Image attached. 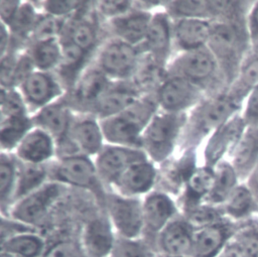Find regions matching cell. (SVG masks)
I'll return each mask as SVG.
<instances>
[{
    "label": "cell",
    "instance_id": "cell-20",
    "mask_svg": "<svg viewBox=\"0 0 258 257\" xmlns=\"http://www.w3.org/2000/svg\"><path fill=\"white\" fill-rule=\"evenodd\" d=\"M214 167L216 173L214 186L205 201L214 206H222L241 180L228 159L223 160Z\"/></svg>",
    "mask_w": 258,
    "mask_h": 257
},
{
    "label": "cell",
    "instance_id": "cell-6",
    "mask_svg": "<svg viewBox=\"0 0 258 257\" xmlns=\"http://www.w3.org/2000/svg\"><path fill=\"white\" fill-rule=\"evenodd\" d=\"M60 192L59 185L55 183L42 185L18 200L11 211V215L17 222L32 226L45 216L46 212L57 200Z\"/></svg>",
    "mask_w": 258,
    "mask_h": 257
},
{
    "label": "cell",
    "instance_id": "cell-43",
    "mask_svg": "<svg viewBox=\"0 0 258 257\" xmlns=\"http://www.w3.org/2000/svg\"><path fill=\"white\" fill-rule=\"evenodd\" d=\"M85 50L75 44L73 41L68 42L63 45L61 50V60L64 67L67 68H75L79 66L85 55Z\"/></svg>",
    "mask_w": 258,
    "mask_h": 257
},
{
    "label": "cell",
    "instance_id": "cell-32",
    "mask_svg": "<svg viewBox=\"0 0 258 257\" xmlns=\"http://www.w3.org/2000/svg\"><path fill=\"white\" fill-rule=\"evenodd\" d=\"M146 39L149 47L157 53H162L166 50L169 42V28L164 16L157 15L150 22Z\"/></svg>",
    "mask_w": 258,
    "mask_h": 257
},
{
    "label": "cell",
    "instance_id": "cell-18",
    "mask_svg": "<svg viewBox=\"0 0 258 257\" xmlns=\"http://www.w3.org/2000/svg\"><path fill=\"white\" fill-rule=\"evenodd\" d=\"M212 22L203 18H186L176 26V37L181 46L188 50L204 47L208 44Z\"/></svg>",
    "mask_w": 258,
    "mask_h": 257
},
{
    "label": "cell",
    "instance_id": "cell-41",
    "mask_svg": "<svg viewBox=\"0 0 258 257\" xmlns=\"http://www.w3.org/2000/svg\"><path fill=\"white\" fill-rule=\"evenodd\" d=\"M72 41L86 51L91 48L95 42V32L90 25L86 23L79 24L73 30Z\"/></svg>",
    "mask_w": 258,
    "mask_h": 257
},
{
    "label": "cell",
    "instance_id": "cell-29",
    "mask_svg": "<svg viewBox=\"0 0 258 257\" xmlns=\"http://www.w3.org/2000/svg\"><path fill=\"white\" fill-rule=\"evenodd\" d=\"M215 167L204 166L194 170L188 177L187 186L189 194L197 200H206L215 182Z\"/></svg>",
    "mask_w": 258,
    "mask_h": 257
},
{
    "label": "cell",
    "instance_id": "cell-47",
    "mask_svg": "<svg viewBox=\"0 0 258 257\" xmlns=\"http://www.w3.org/2000/svg\"><path fill=\"white\" fill-rule=\"evenodd\" d=\"M81 2L79 1H47L46 9L52 14H64L76 8Z\"/></svg>",
    "mask_w": 258,
    "mask_h": 257
},
{
    "label": "cell",
    "instance_id": "cell-30",
    "mask_svg": "<svg viewBox=\"0 0 258 257\" xmlns=\"http://www.w3.org/2000/svg\"><path fill=\"white\" fill-rule=\"evenodd\" d=\"M226 220L221 206H214L206 203L194 207L188 214L187 222L194 229H200L214 225Z\"/></svg>",
    "mask_w": 258,
    "mask_h": 257
},
{
    "label": "cell",
    "instance_id": "cell-38",
    "mask_svg": "<svg viewBox=\"0 0 258 257\" xmlns=\"http://www.w3.org/2000/svg\"><path fill=\"white\" fill-rule=\"evenodd\" d=\"M59 56H61L60 51L54 39L40 41L33 51L34 62L40 69L50 68L57 61Z\"/></svg>",
    "mask_w": 258,
    "mask_h": 257
},
{
    "label": "cell",
    "instance_id": "cell-40",
    "mask_svg": "<svg viewBox=\"0 0 258 257\" xmlns=\"http://www.w3.org/2000/svg\"><path fill=\"white\" fill-rule=\"evenodd\" d=\"M240 114L247 127H258V86L245 97Z\"/></svg>",
    "mask_w": 258,
    "mask_h": 257
},
{
    "label": "cell",
    "instance_id": "cell-46",
    "mask_svg": "<svg viewBox=\"0 0 258 257\" xmlns=\"http://www.w3.org/2000/svg\"><path fill=\"white\" fill-rule=\"evenodd\" d=\"M2 108L3 113L9 114V117L20 116L22 112L21 101L17 97V95L14 94H7L6 97L4 96V94H2Z\"/></svg>",
    "mask_w": 258,
    "mask_h": 257
},
{
    "label": "cell",
    "instance_id": "cell-31",
    "mask_svg": "<svg viewBox=\"0 0 258 257\" xmlns=\"http://www.w3.org/2000/svg\"><path fill=\"white\" fill-rule=\"evenodd\" d=\"M110 257H158L146 243L137 239L117 237Z\"/></svg>",
    "mask_w": 258,
    "mask_h": 257
},
{
    "label": "cell",
    "instance_id": "cell-16",
    "mask_svg": "<svg viewBox=\"0 0 258 257\" xmlns=\"http://www.w3.org/2000/svg\"><path fill=\"white\" fill-rule=\"evenodd\" d=\"M136 60L135 49L126 42H114L108 45L102 55L103 69L112 75L123 76L130 72Z\"/></svg>",
    "mask_w": 258,
    "mask_h": 257
},
{
    "label": "cell",
    "instance_id": "cell-36",
    "mask_svg": "<svg viewBox=\"0 0 258 257\" xmlns=\"http://www.w3.org/2000/svg\"><path fill=\"white\" fill-rule=\"evenodd\" d=\"M44 178V171L39 167H31L24 170L19 178L14 190L15 201L24 198L30 192L41 186V182Z\"/></svg>",
    "mask_w": 258,
    "mask_h": 257
},
{
    "label": "cell",
    "instance_id": "cell-50",
    "mask_svg": "<svg viewBox=\"0 0 258 257\" xmlns=\"http://www.w3.org/2000/svg\"><path fill=\"white\" fill-rule=\"evenodd\" d=\"M32 20V12L31 10L27 9V8H23L22 10H20L19 12L16 13L15 17L13 18L12 22L15 23V27L17 28H21L23 29L24 27L28 26L30 24Z\"/></svg>",
    "mask_w": 258,
    "mask_h": 257
},
{
    "label": "cell",
    "instance_id": "cell-27",
    "mask_svg": "<svg viewBox=\"0 0 258 257\" xmlns=\"http://www.w3.org/2000/svg\"><path fill=\"white\" fill-rule=\"evenodd\" d=\"M233 240L243 257H258V217L241 223Z\"/></svg>",
    "mask_w": 258,
    "mask_h": 257
},
{
    "label": "cell",
    "instance_id": "cell-25",
    "mask_svg": "<svg viewBox=\"0 0 258 257\" xmlns=\"http://www.w3.org/2000/svg\"><path fill=\"white\" fill-rule=\"evenodd\" d=\"M150 24L148 14H132L125 17H119L114 21L116 32L129 42H138L146 37Z\"/></svg>",
    "mask_w": 258,
    "mask_h": 257
},
{
    "label": "cell",
    "instance_id": "cell-52",
    "mask_svg": "<svg viewBox=\"0 0 258 257\" xmlns=\"http://www.w3.org/2000/svg\"><path fill=\"white\" fill-rule=\"evenodd\" d=\"M157 70L154 67H147L146 69H143L139 75L140 83L145 85L153 83L157 79Z\"/></svg>",
    "mask_w": 258,
    "mask_h": 257
},
{
    "label": "cell",
    "instance_id": "cell-5",
    "mask_svg": "<svg viewBox=\"0 0 258 257\" xmlns=\"http://www.w3.org/2000/svg\"><path fill=\"white\" fill-rule=\"evenodd\" d=\"M246 129L247 125L239 112L214 131L206 149L208 165L214 167L223 160H227L225 157L229 159Z\"/></svg>",
    "mask_w": 258,
    "mask_h": 257
},
{
    "label": "cell",
    "instance_id": "cell-55",
    "mask_svg": "<svg viewBox=\"0 0 258 257\" xmlns=\"http://www.w3.org/2000/svg\"><path fill=\"white\" fill-rule=\"evenodd\" d=\"M158 257H191L189 255H182V256H168V255H160L158 254Z\"/></svg>",
    "mask_w": 258,
    "mask_h": 257
},
{
    "label": "cell",
    "instance_id": "cell-53",
    "mask_svg": "<svg viewBox=\"0 0 258 257\" xmlns=\"http://www.w3.org/2000/svg\"><path fill=\"white\" fill-rule=\"evenodd\" d=\"M218 257H243V255L239 246L234 240H232Z\"/></svg>",
    "mask_w": 258,
    "mask_h": 257
},
{
    "label": "cell",
    "instance_id": "cell-37",
    "mask_svg": "<svg viewBox=\"0 0 258 257\" xmlns=\"http://www.w3.org/2000/svg\"><path fill=\"white\" fill-rule=\"evenodd\" d=\"M27 128L26 119L21 116H11L2 122L1 143L3 146H12L25 132Z\"/></svg>",
    "mask_w": 258,
    "mask_h": 257
},
{
    "label": "cell",
    "instance_id": "cell-45",
    "mask_svg": "<svg viewBox=\"0 0 258 257\" xmlns=\"http://www.w3.org/2000/svg\"><path fill=\"white\" fill-rule=\"evenodd\" d=\"M57 22L52 17H44L37 23L35 34L39 41L53 39V35L57 32Z\"/></svg>",
    "mask_w": 258,
    "mask_h": 257
},
{
    "label": "cell",
    "instance_id": "cell-13",
    "mask_svg": "<svg viewBox=\"0 0 258 257\" xmlns=\"http://www.w3.org/2000/svg\"><path fill=\"white\" fill-rule=\"evenodd\" d=\"M142 212L144 228L158 235L173 220L175 208L167 196L155 192L146 197L142 204Z\"/></svg>",
    "mask_w": 258,
    "mask_h": 257
},
{
    "label": "cell",
    "instance_id": "cell-39",
    "mask_svg": "<svg viewBox=\"0 0 258 257\" xmlns=\"http://www.w3.org/2000/svg\"><path fill=\"white\" fill-rule=\"evenodd\" d=\"M14 169L8 159L1 157L0 162V195L2 205L7 203L10 197L14 196Z\"/></svg>",
    "mask_w": 258,
    "mask_h": 257
},
{
    "label": "cell",
    "instance_id": "cell-48",
    "mask_svg": "<svg viewBox=\"0 0 258 257\" xmlns=\"http://www.w3.org/2000/svg\"><path fill=\"white\" fill-rule=\"evenodd\" d=\"M17 5H18V2L16 1H1L0 12H1L2 19L7 21L8 23L12 22L13 18L17 13Z\"/></svg>",
    "mask_w": 258,
    "mask_h": 257
},
{
    "label": "cell",
    "instance_id": "cell-51",
    "mask_svg": "<svg viewBox=\"0 0 258 257\" xmlns=\"http://www.w3.org/2000/svg\"><path fill=\"white\" fill-rule=\"evenodd\" d=\"M244 182L247 184V186L255 197L256 201L258 202V163L252 169Z\"/></svg>",
    "mask_w": 258,
    "mask_h": 257
},
{
    "label": "cell",
    "instance_id": "cell-3",
    "mask_svg": "<svg viewBox=\"0 0 258 257\" xmlns=\"http://www.w3.org/2000/svg\"><path fill=\"white\" fill-rule=\"evenodd\" d=\"M241 223L228 219L207 227L195 229L191 257H218L234 239Z\"/></svg>",
    "mask_w": 258,
    "mask_h": 257
},
{
    "label": "cell",
    "instance_id": "cell-4",
    "mask_svg": "<svg viewBox=\"0 0 258 257\" xmlns=\"http://www.w3.org/2000/svg\"><path fill=\"white\" fill-rule=\"evenodd\" d=\"M151 113L148 104H134L114 115L103 124V131L110 141L127 143L133 141Z\"/></svg>",
    "mask_w": 258,
    "mask_h": 257
},
{
    "label": "cell",
    "instance_id": "cell-1",
    "mask_svg": "<svg viewBox=\"0 0 258 257\" xmlns=\"http://www.w3.org/2000/svg\"><path fill=\"white\" fill-rule=\"evenodd\" d=\"M252 2L242 1L233 12L212 22L208 46L222 69L228 88L252 50L247 29V13Z\"/></svg>",
    "mask_w": 258,
    "mask_h": 257
},
{
    "label": "cell",
    "instance_id": "cell-54",
    "mask_svg": "<svg viewBox=\"0 0 258 257\" xmlns=\"http://www.w3.org/2000/svg\"><path fill=\"white\" fill-rule=\"evenodd\" d=\"M6 41H7V35L5 32V28L2 24L1 26V30H0V48H1V53L4 52L5 46H6Z\"/></svg>",
    "mask_w": 258,
    "mask_h": 257
},
{
    "label": "cell",
    "instance_id": "cell-21",
    "mask_svg": "<svg viewBox=\"0 0 258 257\" xmlns=\"http://www.w3.org/2000/svg\"><path fill=\"white\" fill-rule=\"evenodd\" d=\"M258 86V49H252L243 61L234 82L228 88V93L240 104L247 94Z\"/></svg>",
    "mask_w": 258,
    "mask_h": 257
},
{
    "label": "cell",
    "instance_id": "cell-15",
    "mask_svg": "<svg viewBox=\"0 0 258 257\" xmlns=\"http://www.w3.org/2000/svg\"><path fill=\"white\" fill-rule=\"evenodd\" d=\"M199 95L196 87L184 79L167 81L159 92V101L167 110H179L190 105Z\"/></svg>",
    "mask_w": 258,
    "mask_h": 257
},
{
    "label": "cell",
    "instance_id": "cell-23",
    "mask_svg": "<svg viewBox=\"0 0 258 257\" xmlns=\"http://www.w3.org/2000/svg\"><path fill=\"white\" fill-rule=\"evenodd\" d=\"M52 151L51 140L41 130H34L27 134L18 147L19 156L27 161L36 163L50 156Z\"/></svg>",
    "mask_w": 258,
    "mask_h": 257
},
{
    "label": "cell",
    "instance_id": "cell-17",
    "mask_svg": "<svg viewBox=\"0 0 258 257\" xmlns=\"http://www.w3.org/2000/svg\"><path fill=\"white\" fill-rule=\"evenodd\" d=\"M1 251L14 257H43L46 252L44 240L32 231L18 233L2 240Z\"/></svg>",
    "mask_w": 258,
    "mask_h": 257
},
{
    "label": "cell",
    "instance_id": "cell-10",
    "mask_svg": "<svg viewBox=\"0 0 258 257\" xmlns=\"http://www.w3.org/2000/svg\"><path fill=\"white\" fill-rule=\"evenodd\" d=\"M178 65L181 72L192 81L210 82L217 76L225 79L216 56L209 47L188 50L179 59Z\"/></svg>",
    "mask_w": 258,
    "mask_h": 257
},
{
    "label": "cell",
    "instance_id": "cell-35",
    "mask_svg": "<svg viewBox=\"0 0 258 257\" xmlns=\"http://www.w3.org/2000/svg\"><path fill=\"white\" fill-rule=\"evenodd\" d=\"M38 122L51 133L61 135L68 125V113L63 107L52 105L42 110L38 115Z\"/></svg>",
    "mask_w": 258,
    "mask_h": 257
},
{
    "label": "cell",
    "instance_id": "cell-33",
    "mask_svg": "<svg viewBox=\"0 0 258 257\" xmlns=\"http://www.w3.org/2000/svg\"><path fill=\"white\" fill-rule=\"evenodd\" d=\"M74 135L78 144L88 152H96L101 146V132L93 121L80 123L75 129Z\"/></svg>",
    "mask_w": 258,
    "mask_h": 257
},
{
    "label": "cell",
    "instance_id": "cell-49",
    "mask_svg": "<svg viewBox=\"0 0 258 257\" xmlns=\"http://www.w3.org/2000/svg\"><path fill=\"white\" fill-rule=\"evenodd\" d=\"M129 2L127 1H104L102 2V10L105 13L109 14H117L124 12L128 6Z\"/></svg>",
    "mask_w": 258,
    "mask_h": 257
},
{
    "label": "cell",
    "instance_id": "cell-56",
    "mask_svg": "<svg viewBox=\"0 0 258 257\" xmlns=\"http://www.w3.org/2000/svg\"><path fill=\"white\" fill-rule=\"evenodd\" d=\"M1 257H14V256H12V255H10V254H8V253H5V252H2V251H1Z\"/></svg>",
    "mask_w": 258,
    "mask_h": 257
},
{
    "label": "cell",
    "instance_id": "cell-34",
    "mask_svg": "<svg viewBox=\"0 0 258 257\" xmlns=\"http://www.w3.org/2000/svg\"><path fill=\"white\" fill-rule=\"evenodd\" d=\"M108 82L105 76L100 72H91L81 81L78 94L82 100L92 101L101 99L106 91Z\"/></svg>",
    "mask_w": 258,
    "mask_h": 257
},
{
    "label": "cell",
    "instance_id": "cell-11",
    "mask_svg": "<svg viewBox=\"0 0 258 257\" xmlns=\"http://www.w3.org/2000/svg\"><path fill=\"white\" fill-rule=\"evenodd\" d=\"M226 219L243 223L258 217V202L244 181H241L221 206Z\"/></svg>",
    "mask_w": 258,
    "mask_h": 257
},
{
    "label": "cell",
    "instance_id": "cell-44",
    "mask_svg": "<svg viewBox=\"0 0 258 257\" xmlns=\"http://www.w3.org/2000/svg\"><path fill=\"white\" fill-rule=\"evenodd\" d=\"M247 29L252 49H258V0L252 2L247 13Z\"/></svg>",
    "mask_w": 258,
    "mask_h": 257
},
{
    "label": "cell",
    "instance_id": "cell-42",
    "mask_svg": "<svg viewBox=\"0 0 258 257\" xmlns=\"http://www.w3.org/2000/svg\"><path fill=\"white\" fill-rule=\"evenodd\" d=\"M82 251L75 243L61 241L47 249L43 257H83Z\"/></svg>",
    "mask_w": 258,
    "mask_h": 257
},
{
    "label": "cell",
    "instance_id": "cell-24",
    "mask_svg": "<svg viewBox=\"0 0 258 257\" xmlns=\"http://www.w3.org/2000/svg\"><path fill=\"white\" fill-rule=\"evenodd\" d=\"M176 120L172 116H159L152 120L146 131V140L149 146L163 151L172 141L176 131Z\"/></svg>",
    "mask_w": 258,
    "mask_h": 257
},
{
    "label": "cell",
    "instance_id": "cell-8",
    "mask_svg": "<svg viewBox=\"0 0 258 257\" xmlns=\"http://www.w3.org/2000/svg\"><path fill=\"white\" fill-rule=\"evenodd\" d=\"M117 237L110 221L103 218L91 220L82 233V250L89 257H110Z\"/></svg>",
    "mask_w": 258,
    "mask_h": 257
},
{
    "label": "cell",
    "instance_id": "cell-19",
    "mask_svg": "<svg viewBox=\"0 0 258 257\" xmlns=\"http://www.w3.org/2000/svg\"><path fill=\"white\" fill-rule=\"evenodd\" d=\"M154 169L145 162L129 166L117 179L121 189L129 197L148 191L154 181Z\"/></svg>",
    "mask_w": 258,
    "mask_h": 257
},
{
    "label": "cell",
    "instance_id": "cell-2",
    "mask_svg": "<svg viewBox=\"0 0 258 257\" xmlns=\"http://www.w3.org/2000/svg\"><path fill=\"white\" fill-rule=\"evenodd\" d=\"M108 211L111 224L118 237L140 238L144 229L142 204L129 197L110 196L108 198Z\"/></svg>",
    "mask_w": 258,
    "mask_h": 257
},
{
    "label": "cell",
    "instance_id": "cell-26",
    "mask_svg": "<svg viewBox=\"0 0 258 257\" xmlns=\"http://www.w3.org/2000/svg\"><path fill=\"white\" fill-rule=\"evenodd\" d=\"M23 88L27 98L37 105L47 102L55 90L51 79L41 73L30 74L25 79Z\"/></svg>",
    "mask_w": 258,
    "mask_h": 257
},
{
    "label": "cell",
    "instance_id": "cell-12",
    "mask_svg": "<svg viewBox=\"0 0 258 257\" xmlns=\"http://www.w3.org/2000/svg\"><path fill=\"white\" fill-rule=\"evenodd\" d=\"M228 160L237 171L240 180L245 181L258 163V127H247Z\"/></svg>",
    "mask_w": 258,
    "mask_h": 257
},
{
    "label": "cell",
    "instance_id": "cell-28",
    "mask_svg": "<svg viewBox=\"0 0 258 257\" xmlns=\"http://www.w3.org/2000/svg\"><path fill=\"white\" fill-rule=\"evenodd\" d=\"M135 102V94L127 90H114L104 94L100 101L98 110L102 115L113 116L116 115Z\"/></svg>",
    "mask_w": 258,
    "mask_h": 257
},
{
    "label": "cell",
    "instance_id": "cell-14",
    "mask_svg": "<svg viewBox=\"0 0 258 257\" xmlns=\"http://www.w3.org/2000/svg\"><path fill=\"white\" fill-rule=\"evenodd\" d=\"M143 155L120 147H111L105 150L99 157L98 168L107 179H118L120 175L131 165L142 162Z\"/></svg>",
    "mask_w": 258,
    "mask_h": 257
},
{
    "label": "cell",
    "instance_id": "cell-22",
    "mask_svg": "<svg viewBox=\"0 0 258 257\" xmlns=\"http://www.w3.org/2000/svg\"><path fill=\"white\" fill-rule=\"evenodd\" d=\"M57 174L62 181L79 186H90L94 183L95 168L88 159L74 156L61 162Z\"/></svg>",
    "mask_w": 258,
    "mask_h": 257
},
{
    "label": "cell",
    "instance_id": "cell-7",
    "mask_svg": "<svg viewBox=\"0 0 258 257\" xmlns=\"http://www.w3.org/2000/svg\"><path fill=\"white\" fill-rule=\"evenodd\" d=\"M242 104L235 100L228 89L216 94L202 108L199 115V129L202 133H213L230 118L240 112Z\"/></svg>",
    "mask_w": 258,
    "mask_h": 257
},
{
    "label": "cell",
    "instance_id": "cell-9",
    "mask_svg": "<svg viewBox=\"0 0 258 257\" xmlns=\"http://www.w3.org/2000/svg\"><path fill=\"white\" fill-rule=\"evenodd\" d=\"M194 231L195 229L186 220H172L157 235L158 254L168 256H190Z\"/></svg>",
    "mask_w": 258,
    "mask_h": 257
}]
</instances>
